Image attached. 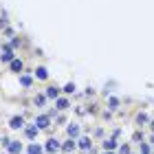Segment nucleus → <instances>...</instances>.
<instances>
[{
    "instance_id": "23",
    "label": "nucleus",
    "mask_w": 154,
    "mask_h": 154,
    "mask_svg": "<svg viewBox=\"0 0 154 154\" xmlns=\"http://www.w3.org/2000/svg\"><path fill=\"white\" fill-rule=\"evenodd\" d=\"M152 143H154V134H152Z\"/></svg>"
},
{
    "instance_id": "17",
    "label": "nucleus",
    "mask_w": 154,
    "mask_h": 154,
    "mask_svg": "<svg viewBox=\"0 0 154 154\" xmlns=\"http://www.w3.org/2000/svg\"><path fill=\"white\" fill-rule=\"evenodd\" d=\"M108 103H110V108H117V106H119V99H117V97H110Z\"/></svg>"
},
{
    "instance_id": "24",
    "label": "nucleus",
    "mask_w": 154,
    "mask_h": 154,
    "mask_svg": "<svg viewBox=\"0 0 154 154\" xmlns=\"http://www.w3.org/2000/svg\"><path fill=\"white\" fill-rule=\"evenodd\" d=\"M106 154H112V152H106Z\"/></svg>"
},
{
    "instance_id": "10",
    "label": "nucleus",
    "mask_w": 154,
    "mask_h": 154,
    "mask_svg": "<svg viewBox=\"0 0 154 154\" xmlns=\"http://www.w3.org/2000/svg\"><path fill=\"white\" fill-rule=\"evenodd\" d=\"M35 75H38V79H46V77H48V73H46V68H38V71H35Z\"/></svg>"
},
{
    "instance_id": "19",
    "label": "nucleus",
    "mask_w": 154,
    "mask_h": 154,
    "mask_svg": "<svg viewBox=\"0 0 154 154\" xmlns=\"http://www.w3.org/2000/svg\"><path fill=\"white\" fill-rule=\"evenodd\" d=\"M141 154H150V145H145V143H141Z\"/></svg>"
},
{
    "instance_id": "6",
    "label": "nucleus",
    "mask_w": 154,
    "mask_h": 154,
    "mask_svg": "<svg viewBox=\"0 0 154 154\" xmlns=\"http://www.w3.org/2000/svg\"><path fill=\"white\" fill-rule=\"evenodd\" d=\"M20 150H22V145H20V143H16V141L9 143V152L11 154H20Z\"/></svg>"
},
{
    "instance_id": "15",
    "label": "nucleus",
    "mask_w": 154,
    "mask_h": 154,
    "mask_svg": "<svg viewBox=\"0 0 154 154\" xmlns=\"http://www.w3.org/2000/svg\"><path fill=\"white\" fill-rule=\"evenodd\" d=\"M57 108H60V110H66V108H68V101H66V99H57Z\"/></svg>"
},
{
    "instance_id": "16",
    "label": "nucleus",
    "mask_w": 154,
    "mask_h": 154,
    "mask_svg": "<svg viewBox=\"0 0 154 154\" xmlns=\"http://www.w3.org/2000/svg\"><path fill=\"white\" fill-rule=\"evenodd\" d=\"M137 121H139V123H145V121H148V115H145V112H139V115H137Z\"/></svg>"
},
{
    "instance_id": "25",
    "label": "nucleus",
    "mask_w": 154,
    "mask_h": 154,
    "mask_svg": "<svg viewBox=\"0 0 154 154\" xmlns=\"http://www.w3.org/2000/svg\"><path fill=\"white\" fill-rule=\"evenodd\" d=\"M152 154H154V152H152Z\"/></svg>"
},
{
    "instance_id": "8",
    "label": "nucleus",
    "mask_w": 154,
    "mask_h": 154,
    "mask_svg": "<svg viewBox=\"0 0 154 154\" xmlns=\"http://www.w3.org/2000/svg\"><path fill=\"white\" fill-rule=\"evenodd\" d=\"M103 148H106V152H108V150H115V148H117V141H115V139H108V141L103 143Z\"/></svg>"
},
{
    "instance_id": "18",
    "label": "nucleus",
    "mask_w": 154,
    "mask_h": 154,
    "mask_svg": "<svg viewBox=\"0 0 154 154\" xmlns=\"http://www.w3.org/2000/svg\"><path fill=\"white\" fill-rule=\"evenodd\" d=\"M20 82H22V86H29V84H31V77H29V75H24Z\"/></svg>"
},
{
    "instance_id": "14",
    "label": "nucleus",
    "mask_w": 154,
    "mask_h": 154,
    "mask_svg": "<svg viewBox=\"0 0 154 154\" xmlns=\"http://www.w3.org/2000/svg\"><path fill=\"white\" fill-rule=\"evenodd\" d=\"M29 154H42V148L40 145H29Z\"/></svg>"
},
{
    "instance_id": "21",
    "label": "nucleus",
    "mask_w": 154,
    "mask_h": 154,
    "mask_svg": "<svg viewBox=\"0 0 154 154\" xmlns=\"http://www.w3.org/2000/svg\"><path fill=\"white\" fill-rule=\"evenodd\" d=\"M121 154H130V148H128V145H121Z\"/></svg>"
},
{
    "instance_id": "2",
    "label": "nucleus",
    "mask_w": 154,
    "mask_h": 154,
    "mask_svg": "<svg viewBox=\"0 0 154 154\" xmlns=\"http://www.w3.org/2000/svg\"><path fill=\"white\" fill-rule=\"evenodd\" d=\"M35 125H38V128H48V117L46 115H40L35 119Z\"/></svg>"
},
{
    "instance_id": "12",
    "label": "nucleus",
    "mask_w": 154,
    "mask_h": 154,
    "mask_svg": "<svg viewBox=\"0 0 154 154\" xmlns=\"http://www.w3.org/2000/svg\"><path fill=\"white\" fill-rule=\"evenodd\" d=\"M35 134H38V125H31V128H26V137H29V139H33Z\"/></svg>"
},
{
    "instance_id": "11",
    "label": "nucleus",
    "mask_w": 154,
    "mask_h": 154,
    "mask_svg": "<svg viewBox=\"0 0 154 154\" xmlns=\"http://www.w3.org/2000/svg\"><path fill=\"white\" fill-rule=\"evenodd\" d=\"M57 95H60L57 88H48V90H46V97H51V99H57Z\"/></svg>"
},
{
    "instance_id": "22",
    "label": "nucleus",
    "mask_w": 154,
    "mask_h": 154,
    "mask_svg": "<svg viewBox=\"0 0 154 154\" xmlns=\"http://www.w3.org/2000/svg\"><path fill=\"white\" fill-rule=\"evenodd\" d=\"M152 132H154V121H152Z\"/></svg>"
},
{
    "instance_id": "3",
    "label": "nucleus",
    "mask_w": 154,
    "mask_h": 154,
    "mask_svg": "<svg viewBox=\"0 0 154 154\" xmlns=\"http://www.w3.org/2000/svg\"><path fill=\"white\" fill-rule=\"evenodd\" d=\"M22 125H24V119H22V117H13V119H11V128L18 130V128H22Z\"/></svg>"
},
{
    "instance_id": "7",
    "label": "nucleus",
    "mask_w": 154,
    "mask_h": 154,
    "mask_svg": "<svg viewBox=\"0 0 154 154\" xmlns=\"http://www.w3.org/2000/svg\"><path fill=\"white\" fill-rule=\"evenodd\" d=\"M68 137H71V139L79 137V128H77V125H68Z\"/></svg>"
},
{
    "instance_id": "9",
    "label": "nucleus",
    "mask_w": 154,
    "mask_h": 154,
    "mask_svg": "<svg viewBox=\"0 0 154 154\" xmlns=\"http://www.w3.org/2000/svg\"><path fill=\"white\" fill-rule=\"evenodd\" d=\"M62 150H64V152H73V150H75V143H73V139H71V141H66L64 145H62Z\"/></svg>"
},
{
    "instance_id": "20",
    "label": "nucleus",
    "mask_w": 154,
    "mask_h": 154,
    "mask_svg": "<svg viewBox=\"0 0 154 154\" xmlns=\"http://www.w3.org/2000/svg\"><path fill=\"white\" fill-rule=\"evenodd\" d=\"M73 90H75L73 84H66V86H64V93H73Z\"/></svg>"
},
{
    "instance_id": "1",
    "label": "nucleus",
    "mask_w": 154,
    "mask_h": 154,
    "mask_svg": "<svg viewBox=\"0 0 154 154\" xmlns=\"http://www.w3.org/2000/svg\"><path fill=\"white\" fill-rule=\"evenodd\" d=\"M60 150V141H57V139H48V141H46V152H57Z\"/></svg>"
},
{
    "instance_id": "4",
    "label": "nucleus",
    "mask_w": 154,
    "mask_h": 154,
    "mask_svg": "<svg viewBox=\"0 0 154 154\" xmlns=\"http://www.w3.org/2000/svg\"><path fill=\"white\" fill-rule=\"evenodd\" d=\"M90 145H93V143H90L88 137H82V139H79V148H82V150H90Z\"/></svg>"
},
{
    "instance_id": "5",
    "label": "nucleus",
    "mask_w": 154,
    "mask_h": 154,
    "mask_svg": "<svg viewBox=\"0 0 154 154\" xmlns=\"http://www.w3.org/2000/svg\"><path fill=\"white\" fill-rule=\"evenodd\" d=\"M2 62H13V53H11V48H7V46L2 51Z\"/></svg>"
},
{
    "instance_id": "13",
    "label": "nucleus",
    "mask_w": 154,
    "mask_h": 154,
    "mask_svg": "<svg viewBox=\"0 0 154 154\" xmlns=\"http://www.w3.org/2000/svg\"><path fill=\"white\" fill-rule=\"evenodd\" d=\"M11 71H22V62H20V60H13V62H11Z\"/></svg>"
}]
</instances>
